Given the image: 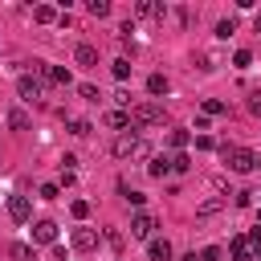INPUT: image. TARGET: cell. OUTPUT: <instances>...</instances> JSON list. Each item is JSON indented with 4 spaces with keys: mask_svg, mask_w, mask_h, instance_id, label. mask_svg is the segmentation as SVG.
Masks as SVG:
<instances>
[{
    "mask_svg": "<svg viewBox=\"0 0 261 261\" xmlns=\"http://www.w3.org/2000/svg\"><path fill=\"white\" fill-rule=\"evenodd\" d=\"M135 12H139V16H159V20H163V12H167V8H163V4H155V0H139V4H135Z\"/></svg>",
    "mask_w": 261,
    "mask_h": 261,
    "instance_id": "9a60e30c",
    "label": "cell"
},
{
    "mask_svg": "<svg viewBox=\"0 0 261 261\" xmlns=\"http://www.w3.org/2000/svg\"><path fill=\"white\" fill-rule=\"evenodd\" d=\"M147 171H151V175H155V179H163V175H167V171H171V155H155V159H151V167H147Z\"/></svg>",
    "mask_w": 261,
    "mask_h": 261,
    "instance_id": "e0dca14e",
    "label": "cell"
},
{
    "mask_svg": "<svg viewBox=\"0 0 261 261\" xmlns=\"http://www.w3.org/2000/svg\"><path fill=\"white\" fill-rule=\"evenodd\" d=\"M151 232H155V216H151V212H135V216H130V237L151 241Z\"/></svg>",
    "mask_w": 261,
    "mask_h": 261,
    "instance_id": "8992f818",
    "label": "cell"
},
{
    "mask_svg": "<svg viewBox=\"0 0 261 261\" xmlns=\"http://www.w3.org/2000/svg\"><path fill=\"white\" fill-rule=\"evenodd\" d=\"M16 94H20L24 102H41L45 86H41V77H37V73H20V77H16Z\"/></svg>",
    "mask_w": 261,
    "mask_h": 261,
    "instance_id": "277c9868",
    "label": "cell"
},
{
    "mask_svg": "<svg viewBox=\"0 0 261 261\" xmlns=\"http://www.w3.org/2000/svg\"><path fill=\"white\" fill-rule=\"evenodd\" d=\"M106 126H114L118 135L130 130V110H110V114H106Z\"/></svg>",
    "mask_w": 261,
    "mask_h": 261,
    "instance_id": "7c38bea8",
    "label": "cell"
},
{
    "mask_svg": "<svg viewBox=\"0 0 261 261\" xmlns=\"http://www.w3.org/2000/svg\"><path fill=\"white\" fill-rule=\"evenodd\" d=\"M253 29H257V33H261V12H257V16H253Z\"/></svg>",
    "mask_w": 261,
    "mask_h": 261,
    "instance_id": "e575fe53",
    "label": "cell"
},
{
    "mask_svg": "<svg viewBox=\"0 0 261 261\" xmlns=\"http://www.w3.org/2000/svg\"><path fill=\"white\" fill-rule=\"evenodd\" d=\"M188 167H192V159H188L184 151H175V155H171V171H188Z\"/></svg>",
    "mask_w": 261,
    "mask_h": 261,
    "instance_id": "4316f807",
    "label": "cell"
},
{
    "mask_svg": "<svg viewBox=\"0 0 261 261\" xmlns=\"http://www.w3.org/2000/svg\"><path fill=\"white\" fill-rule=\"evenodd\" d=\"M184 261H200V257H196V253H188V257H184Z\"/></svg>",
    "mask_w": 261,
    "mask_h": 261,
    "instance_id": "d590c367",
    "label": "cell"
},
{
    "mask_svg": "<svg viewBox=\"0 0 261 261\" xmlns=\"http://www.w3.org/2000/svg\"><path fill=\"white\" fill-rule=\"evenodd\" d=\"M69 212H73L77 220H86V216H90V204H86V200H73V204H69Z\"/></svg>",
    "mask_w": 261,
    "mask_h": 261,
    "instance_id": "83f0119b",
    "label": "cell"
},
{
    "mask_svg": "<svg viewBox=\"0 0 261 261\" xmlns=\"http://www.w3.org/2000/svg\"><path fill=\"white\" fill-rule=\"evenodd\" d=\"M200 261H220V245H208V249L200 253Z\"/></svg>",
    "mask_w": 261,
    "mask_h": 261,
    "instance_id": "1f68e13d",
    "label": "cell"
},
{
    "mask_svg": "<svg viewBox=\"0 0 261 261\" xmlns=\"http://www.w3.org/2000/svg\"><path fill=\"white\" fill-rule=\"evenodd\" d=\"M69 241H73V249H77V253L98 249V232H94V228H73V237H69Z\"/></svg>",
    "mask_w": 261,
    "mask_h": 261,
    "instance_id": "9c48e42d",
    "label": "cell"
},
{
    "mask_svg": "<svg viewBox=\"0 0 261 261\" xmlns=\"http://www.w3.org/2000/svg\"><path fill=\"white\" fill-rule=\"evenodd\" d=\"M110 73H114L118 82H126V77H130V61H126V57H118V61L110 65Z\"/></svg>",
    "mask_w": 261,
    "mask_h": 261,
    "instance_id": "44dd1931",
    "label": "cell"
},
{
    "mask_svg": "<svg viewBox=\"0 0 261 261\" xmlns=\"http://www.w3.org/2000/svg\"><path fill=\"white\" fill-rule=\"evenodd\" d=\"M135 122H143V126L163 122V106H155V102H139V106H130V126H135Z\"/></svg>",
    "mask_w": 261,
    "mask_h": 261,
    "instance_id": "3957f363",
    "label": "cell"
},
{
    "mask_svg": "<svg viewBox=\"0 0 261 261\" xmlns=\"http://www.w3.org/2000/svg\"><path fill=\"white\" fill-rule=\"evenodd\" d=\"M232 261H253V249H249V237H232Z\"/></svg>",
    "mask_w": 261,
    "mask_h": 261,
    "instance_id": "5bb4252c",
    "label": "cell"
},
{
    "mask_svg": "<svg viewBox=\"0 0 261 261\" xmlns=\"http://www.w3.org/2000/svg\"><path fill=\"white\" fill-rule=\"evenodd\" d=\"M86 12L90 16H110V0H86Z\"/></svg>",
    "mask_w": 261,
    "mask_h": 261,
    "instance_id": "ffe728a7",
    "label": "cell"
},
{
    "mask_svg": "<svg viewBox=\"0 0 261 261\" xmlns=\"http://www.w3.org/2000/svg\"><path fill=\"white\" fill-rule=\"evenodd\" d=\"M171 147L184 151V147H188V130H171Z\"/></svg>",
    "mask_w": 261,
    "mask_h": 261,
    "instance_id": "f546056e",
    "label": "cell"
},
{
    "mask_svg": "<svg viewBox=\"0 0 261 261\" xmlns=\"http://www.w3.org/2000/svg\"><path fill=\"white\" fill-rule=\"evenodd\" d=\"M249 249H253V261H261V232L249 237Z\"/></svg>",
    "mask_w": 261,
    "mask_h": 261,
    "instance_id": "d6a6232c",
    "label": "cell"
},
{
    "mask_svg": "<svg viewBox=\"0 0 261 261\" xmlns=\"http://www.w3.org/2000/svg\"><path fill=\"white\" fill-rule=\"evenodd\" d=\"M167 90H171V82H167L163 73H151V77H147V94L159 98V94H167Z\"/></svg>",
    "mask_w": 261,
    "mask_h": 261,
    "instance_id": "2e32d148",
    "label": "cell"
},
{
    "mask_svg": "<svg viewBox=\"0 0 261 261\" xmlns=\"http://www.w3.org/2000/svg\"><path fill=\"white\" fill-rule=\"evenodd\" d=\"M204 114H212V118H216V114H228V106H224L220 98H204Z\"/></svg>",
    "mask_w": 261,
    "mask_h": 261,
    "instance_id": "7402d4cb",
    "label": "cell"
},
{
    "mask_svg": "<svg viewBox=\"0 0 261 261\" xmlns=\"http://www.w3.org/2000/svg\"><path fill=\"white\" fill-rule=\"evenodd\" d=\"M33 241L37 245H57V224L53 220H37L33 224Z\"/></svg>",
    "mask_w": 261,
    "mask_h": 261,
    "instance_id": "ba28073f",
    "label": "cell"
},
{
    "mask_svg": "<svg viewBox=\"0 0 261 261\" xmlns=\"http://www.w3.org/2000/svg\"><path fill=\"white\" fill-rule=\"evenodd\" d=\"M249 110H253V114H261V86H257V90H249Z\"/></svg>",
    "mask_w": 261,
    "mask_h": 261,
    "instance_id": "4dcf8cb0",
    "label": "cell"
},
{
    "mask_svg": "<svg viewBox=\"0 0 261 261\" xmlns=\"http://www.w3.org/2000/svg\"><path fill=\"white\" fill-rule=\"evenodd\" d=\"M147 253H151V261H171V245H167V241H159V237H151V241H147Z\"/></svg>",
    "mask_w": 261,
    "mask_h": 261,
    "instance_id": "30bf717a",
    "label": "cell"
},
{
    "mask_svg": "<svg viewBox=\"0 0 261 261\" xmlns=\"http://www.w3.org/2000/svg\"><path fill=\"white\" fill-rule=\"evenodd\" d=\"M220 159H224L232 171H241V175L261 167V155H257V151H245V147H232V143H224V147H220Z\"/></svg>",
    "mask_w": 261,
    "mask_h": 261,
    "instance_id": "6da1fadb",
    "label": "cell"
},
{
    "mask_svg": "<svg viewBox=\"0 0 261 261\" xmlns=\"http://www.w3.org/2000/svg\"><path fill=\"white\" fill-rule=\"evenodd\" d=\"M33 69H37V77H41V82H57V86H69V82H73V77H69V69L49 65V61H37Z\"/></svg>",
    "mask_w": 261,
    "mask_h": 261,
    "instance_id": "5b68a950",
    "label": "cell"
},
{
    "mask_svg": "<svg viewBox=\"0 0 261 261\" xmlns=\"http://www.w3.org/2000/svg\"><path fill=\"white\" fill-rule=\"evenodd\" d=\"M8 257H12V261H37L33 245H24V241H12V245H8Z\"/></svg>",
    "mask_w": 261,
    "mask_h": 261,
    "instance_id": "4fadbf2b",
    "label": "cell"
},
{
    "mask_svg": "<svg viewBox=\"0 0 261 261\" xmlns=\"http://www.w3.org/2000/svg\"><path fill=\"white\" fill-rule=\"evenodd\" d=\"M8 216H12L16 224H24V220L33 216V204H29V196H8Z\"/></svg>",
    "mask_w": 261,
    "mask_h": 261,
    "instance_id": "52a82bcc",
    "label": "cell"
},
{
    "mask_svg": "<svg viewBox=\"0 0 261 261\" xmlns=\"http://www.w3.org/2000/svg\"><path fill=\"white\" fill-rule=\"evenodd\" d=\"M139 151H143V139H139V130H135V126H130V130H122V135L110 143V155H114V159H130V155H139Z\"/></svg>",
    "mask_w": 261,
    "mask_h": 261,
    "instance_id": "7a4b0ae2",
    "label": "cell"
},
{
    "mask_svg": "<svg viewBox=\"0 0 261 261\" xmlns=\"http://www.w3.org/2000/svg\"><path fill=\"white\" fill-rule=\"evenodd\" d=\"M232 65H237V69H249V65H253V53H249V49H237V53H232Z\"/></svg>",
    "mask_w": 261,
    "mask_h": 261,
    "instance_id": "603a6c76",
    "label": "cell"
},
{
    "mask_svg": "<svg viewBox=\"0 0 261 261\" xmlns=\"http://www.w3.org/2000/svg\"><path fill=\"white\" fill-rule=\"evenodd\" d=\"M33 20H37V24H49V20H61V16H57V8H49V4H37V8H33Z\"/></svg>",
    "mask_w": 261,
    "mask_h": 261,
    "instance_id": "ac0fdd59",
    "label": "cell"
},
{
    "mask_svg": "<svg viewBox=\"0 0 261 261\" xmlns=\"http://www.w3.org/2000/svg\"><path fill=\"white\" fill-rule=\"evenodd\" d=\"M73 61H77V65H98V49H94V45H86V41H82V45H77V49H73Z\"/></svg>",
    "mask_w": 261,
    "mask_h": 261,
    "instance_id": "8fae6325",
    "label": "cell"
},
{
    "mask_svg": "<svg viewBox=\"0 0 261 261\" xmlns=\"http://www.w3.org/2000/svg\"><path fill=\"white\" fill-rule=\"evenodd\" d=\"M8 126H12V130H29V114H24L20 106H12V110H8Z\"/></svg>",
    "mask_w": 261,
    "mask_h": 261,
    "instance_id": "d6986e66",
    "label": "cell"
},
{
    "mask_svg": "<svg viewBox=\"0 0 261 261\" xmlns=\"http://www.w3.org/2000/svg\"><path fill=\"white\" fill-rule=\"evenodd\" d=\"M77 94H82L86 102H98V98H102V94H98V86H90V82H82V86H77Z\"/></svg>",
    "mask_w": 261,
    "mask_h": 261,
    "instance_id": "d4e9b609",
    "label": "cell"
},
{
    "mask_svg": "<svg viewBox=\"0 0 261 261\" xmlns=\"http://www.w3.org/2000/svg\"><path fill=\"white\" fill-rule=\"evenodd\" d=\"M69 135H77V139L90 135V122H86V118H69Z\"/></svg>",
    "mask_w": 261,
    "mask_h": 261,
    "instance_id": "484cf974",
    "label": "cell"
},
{
    "mask_svg": "<svg viewBox=\"0 0 261 261\" xmlns=\"http://www.w3.org/2000/svg\"><path fill=\"white\" fill-rule=\"evenodd\" d=\"M228 33H237V20H232V16H228V20H220V24H216V37H228Z\"/></svg>",
    "mask_w": 261,
    "mask_h": 261,
    "instance_id": "f1b7e54d",
    "label": "cell"
},
{
    "mask_svg": "<svg viewBox=\"0 0 261 261\" xmlns=\"http://www.w3.org/2000/svg\"><path fill=\"white\" fill-rule=\"evenodd\" d=\"M41 200H57V184H45L41 188Z\"/></svg>",
    "mask_w": 261,
    "mask_h": 261,
    "instance_id": "836d02e7",
    "label": "cell"
},
{
    "mask_svg": "<svg viewBox=\"0 0 261 261\" xmlns=\"http://www.w3.org/2000/svg\"><path fill=\"white\" fill-rule=\"evenodd\" d=\"M118 192H122V196H126V204H135V208H143V200H147L143 192H130L126 184H118Z\"/></svg>",
    "mask_w": 261,
    "mask_h": 261,
    "instance_id": "cb8c5ba5",
    "label": "cell"
}]
</instances>
